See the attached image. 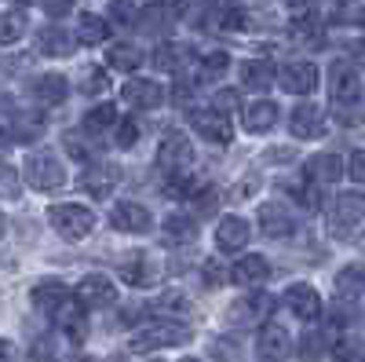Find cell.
<instances>
[{
    "mask_svg": "<svg viewBox=\"0 0 365 362\" xmlns=\"http://www.w3.org/2000/svg\"><path fill=\"white\" fill-rule=\"evenodd\" d=\"M165 238H168V241H182V246H190V241L197 238V223H194V216H187V213H172V216L165 220Z\"/></svg>",
    "mask_w": 365,
    "mask_h": 362,
    "instance_id": "30",
    "label": "cell"
},
{
    "mask_svg": "<svg viewBox=\"0 0 365 362\" xmlns=\"http://www.w3.org/2000/svg\"><path fill=\"white\" fill-rule=\"evenodd\" d=\"M220 267H223V263H216V260H208V263H205V282H212V286H220L223 278H230V275H223Z\"/></svg>",
    "mask_w": 365,
    "mask_h": 362,
    "instance_id": "49",
    "label": "cell"
},
{
    "mask_svg": "<svg viewBox=\"0 0 365 362\" xmlns=\"http://www.w3.org/2000/svg\"><path fill=\"white\" fill-rule=\"evenodd\" d=\"M329 92H332V99H358V92H361L358 66L347 63V59H336L329 66Z\"/></svg>",
    "mask_w": 365,
    "mask_h": 362,
    "instance_id": "14",
    "label": "cell"
},
{
    "mask_svg": "<svg viewBox=\"0 0 365 362\" xmlns=\"http://www.w3.org/2000/svg\"><path fill=\"white\" fill-rule=\"evenodd\" d=\"M182 362H201V358H182Z\"/></svg>",
    "mask_w": 365,
    "mask_h": 362,
    "instance_id": "55",
    "label": "cell"
},
{
    "mask_svg": "<svg viewBox=\"0 0 365 362\" xmlns=\"http://www.w3.org/2000/svg\"><path fill=\"white\" fill-rule=\"evenodd\" d=\"M135 143H139V125H135L132 117H125V121H120V125H117V146L132 150Z\"/></svg>",
    "mask_w": 365,
    "mask_h": 362,
    "instance_id": "42",
    "label": "cell"
},
{
    "mask_svg": "<svg viewBox=\"0 0 365 362\" xmlns=\"http://www.w3.org/2000/svg\"><path fill=\"white\" fill-rule=\"evenodd\" d=\"M278 117H282V110H278V103H270V99H256V103H249L245 106V129L249 132H270L274 125H278Z\"/></svg>",
    "mask_w": 365,
    "mask_h": 362,
    "instance_id": "25",
    "label": "cell"
},
{
    "mask_svg": "<svg viewBox=\"0 0 365 362\" xmlns=\"http://www.w3.org/2000/svg\"><path fill=\"white\" fill-rule=\"evenodd\" d=\"M340 4H347V0H340Z\"/></svg>",
    "mask_w": 365,
    "mask_h": 362,
    "instance_id": "56",
    "label": "cell"
},
{
    "mask_svg": "<svg viewBox=\"0 0 365 362\" xmlns=\"http://www.w3.org/2000/svg\"><path fill=\"white\" fill-rule=\"evenodd\" d=\"M358 26H361V29H365V8H361V11H358Z\"/></svg>",
    "mask_w": 365,
    "mask_h": 362,
    "instance_id": "53",
    "label": "cell"
},
{
    "mask_svg": "<svg viewBox=\"0 0 365 362\" xmlns=\"http://www.w3.org/2000/svg\"><path fill=\"white\" fill-rule=\"evenodd\" d=\"M212 355L223 362H241V344L230 337H220V341H212Z\"/></svg>",
    "mask_w": 365,
    "mask_h": 362,
    "instance_id": "41",
    "label": "cell"
},
{
    "mask_svg": "<svg viewBox=\"0 0 365 362\" xmlns=\"http://www.w3.org/2000/svg\"><path fill=\"white\" fill-rule=\"evenodd\" d=\"M117 275L125 278L128 286H135V289H150L161 278V267L154 263V256H146V253H128L125 260H120Z\"/></svg>",
    "mask_w": 365,
    "mask_h": 362,
    "instance_id": "8",
    "label": "cell"
},
{
    "mask_svg": "<svg viewBox=\"0 0 365 362\" xmlns=\"http://www.w3.org/2000/svg\"><path fill=\"white\" fill-rule=\"evenodd\" d=\"M227 66H230V55H227V51H208V55H201L197 77H201V81H220V77L227 74Z\"/></svg>",
    "mask_w": 365,
    "mask_h": 362,
    "instance_id": "35",
    "label": "cell"
},
{
    "mask_svg": "<svg viewBox=\"0 0 365 362\" xmlns=\"http://www.w3.org/2000/svg\"><path fill=\"white\" fill-rule=\"evenodd\" d=\"M256 351L267 358V362H289L292 358V337L285 333L282 326H259L256 333Z\"/></svg>",
    "mask_w": 365,
    "mask_h": 362,
    "instance_id": "10",
    "label": "cell"
},
{
    "mask_svg": "<svg viewBox=\"0 0 365 362\" xmlns=\"http://www.w3.org/2000/svg\"><path fill=\"white\" fill-rule=\"evenodd\" d=\"M22 194V183H19V172L11 165L0 161V198H19Z\"/></svg>",
    "mask_w": 365,
    "mask_h": 362,
    "instance_id": "39",
    "label": "cell"
},
{
    "mask_svg": "<svg viewBox=\"0 0 365 362\" xmlns=\"http://www.w3.org/2000/svg\"><path fill=\"white\" fill-rule=\"evenodd\" d=\"M329 220H332V227H354V223H361L365 220V198L358 194V191H347V194H340L336 201H332V213H329Z\"/></svg>",
    "mask_w": 365,
    "mask_h": 362,
    "instance_id": "21",
    "label": "cell"
},
{
    "mask_svg": "<svg viewBox=\"0 0 365 362\" xmlns=\"http://www.w3.org/2000/svg\"><path fill=\"white\" fill-rule=\"evenodd\" d=\"M117 165H106V161H96L81 172V187L91 194V198H106L113 187H117Z\"/></svg>",
    "mask_w": 365,
    "mask_h": 362,
    "instance_id": "20",
    "label": "cell"
},
{
    "mask_svg": "<svg viewBox=\"0 0 365 362\" xmlns=\"http://www.w3.org/2000/svg\"><path fill=\"white\" fill-rule=\"evenodd\" d=\"M194 161V146H190V139L182 136V132H165V139H161V146H158V165L165 169V172H182Z\"/></svg>",
    "mask_w": 365,
    "mask_h": 362,
    "instance_id": "7",
    "label": "cell"
},
{
    "mask_svg": "<svg viewBox=\"0 0 365 362\" xmlns=\"http://www.w3.org/2000/svg\"><path fill=\"white\" fill-rule=\"evenodd\" d=\"M154 362H158V358H154Z\"/></svg>",
    "mask_w": 365,
    "mask_h": 362,
    "instance_id": "57",
    "label": "cell"
},
{
    "mask_svg": "<svg viewBox=\"0 0 365 362\" xmlns=\"http://www.w3.org/2000/svg\"><path fill=\"white\" fill-rule=\"evenodd\" d=\"M187 59H190V48H182V44H158L154 48V66L158 70H179V66H187Z\"/></svg>",
    "mask_w": 365,
    "mask_h": 362,
    "instance_id": "31",
    "label": "cell"
},
{
    "mask_svg": "<svg viewBox=\"0 0 365 362\" xmlns=\"http://www.w3.org/2000/svg\"><path fill=\"white\" fill-rule=\"evenodd\" d=\"M113 125H117V106H110V103H103V106L84 114V132H96L99 136V132H106Z\"/></svg>",
    "mask_w": 365,
    "mask_h": 362,
    "instance_id": "34",
    "label": "cell"
},
{
    "mask_svg": "<svg viewBox=\"0 0 365 362\" xmlns=\"http://www.w3.org/2000/svg\"><path fill=\"white\" fill-rule=\"evenodd\" d=\"M73 300H77V293H70L63 282H37V286H34V304H37L44 315H51V318L63 315Z\"/></svg>",
    "mask_w": 365,
    "mask_h": 362,
    "instance_id": "12",
    "label": "cell"
},
{
    "mask_svg": "<svg viewBox=\"0 0 365 362\" xmlns=\"http://www.w3.org/2000/svg\"><path fill=\"white\" fill-rule=\"evenodd\" d=\"M351 176L358 179V183H365V150H354V158H351Z\"/></svg>",
    "mask_w": 365,
    "mask_h": 362,
    "instance_id": "50",
    "label": "cell"
},
{
    "mask_svg": "<svg viewBox=\"0 0 365 362\" xmlns=\"http://www.w3.org/2000/svg\"><path fill=\"white\" fill-rule=\"evenodd\" d=\"M336 293H340L344 300H358V296L365 293V267H358V263L344 267L340 275H336Z\"/></svg>",
    "mask_w": 365,
    "mask_h": 362,
    "instance_id": "29",
    "label": "cell"
},
{
    "mask_svg": "<svg viewBox=\"0 0 365 362\" xmlns=\"http://www.w3.org/2000/svg\"><path fill=\"white\" fill-rule=\"evenodd\" d=\"M158 8L165 11V19H168V22H175V19H182V15H187L190 0H158Z\"/></svg>",
    "mask_w": 365,
    "mask_h": 362,
    "instance_id": "46",
    "label": "cell"
},
{
    "mask_svg": "<svg viewBox=\"0 0 365 362\" xmlns=\"http://www.w3.org/2000/svg\"><path fill=\"white\" fill-rule=\"evenodd\" d=\"M37 48L44 55H70L77 48V37H70L63 26H44L37 29Z\"/></svg>",
    "mask_w": 365,
    "mask_h": 362,
    "instance_id": "28",
    "label": "cell"
},
{
    "mask_svg": "<svg viewBox=\"0 0 365 362\" xmlns=\"http://www.w3.org/2000/svg\"><path fill=\"white\" fill-rule=\"evenodd\" d=\"M81 88H84L88 96H99V92H106V88H110V81H106L103 70H88L84 81H81Z\"/></svg>",
    "mask_w": 365,
    "mask_h": 362,
    "instance_id": "44",
    "label": "cell"
},
{
    "mask_svg": "<svg viewBox=\"0 0 365 362\" xmlns=\"http://www.w3.org/2000/svg\"><path fill=\"white\" fill-rule=\"evenodd\" d=\"M249 238H252V227L245 216H223L220 227H216V246L223 253H241L249 246Z\"/></svg>",
    "mask_w": 365,
    "mask_h": 362,
    "instance_id": "18",
    "label": "cell"
},
{
    "mask_svg": "<svg viewBox=\"0 0 365 362\" xmlns=\"http://www.w3.org/2000/svg\"><path fill=\"white\" fill-rule=\"evenodd\" d=\"M4 231H8V220H4V213H0V238H4Z\"/></svg>",
    "mask_w": 365,
    "mask_h": 362,
    "instance_id": "52",
    "label": "cell"
},
{
    "mask_svg": "<svg viewBox=\"0 0 365 362\" xmlns=\"http://www.w3.org/2000/svg\"><path fill=\"white\" fill-rule=\"evenodd\" d=\"M106 63H110L113 70L132 74V70H139V66L146 63V55H143V48L132 44V41H117V44H110V51H106Z\"/></svg>",
    "mask_w": 365,
    "mask_h": 362,
    "instance_id": "27",
    "label": "cell"
},
{
    "mask_svg": "<svg viewBox=\"0 0 365 362\" xmlns=\"http://www.w3.org/2000/svg\"><path fill=\"white\" fill-rule=\"evenodd\" d=\"M230 278L237 286H263L270 278V260L259 256V253H249V256H241L234 267H230Z\"/></svg>",
    "mask_w": 365,
    "mask_h": 362,
    "instance_id": "22",
    "label": "cell"
},
{
    "mask_svg": "<svg viewBox=\"0 0 365 362\" xmlns=\"http://www.w3.org/2000/svg\"><path fill=\"white\" fill-rule=\"evenodd\" d=\"M113 19L117 22H139V4L135 0H113Z\"/></svg>",
    "mask_w": 365,
    "mask_h": 362,
    "instance_id": "45",
    "label": "cell"
},
{
    "mask_svg": "<svg viewBox=\"0 0 365 362\" xmlns=\"http://www.w3.org/2000/svg\"><path fill=\"white\" fill-rule=\"evenodd\" d=\"M270 311H274V296L270 293H249V296H241L237 304H230V311H227V318L237 326H263L267 318H270Z\"/></svg>",
    "mask_w": 365,
    "mask_h": 362,
    "instance_id": "6",
    "label": "cell"
},
{
    "mask_svg": "<svg viewBox=\"0 0 365 362\" xmlns=\"http://www.w3.org/2000/svg\"><path fill=\"white\" fill-rule=\"evenodd\" d=\"M106 37H110L106 19H99V15H81V22H77V41H81V44H103Z\"/></svg>",
    "mask_w": 365,
    "mask_h": 362,
    "instance_id": "33",
    "label": "cell"
},
{
    "mask_svg": "<svg viewBox=\"0 0 365 362\" xmlns=\"http://www.w3.org/2000/svg\"><path fill=\"white\" fill-rule=\"evenodd\" d=\"M208 26L216 34H241L245 29V8H241V0H208Z\"/></svg>",
    "mask_w": 365,
    "mask_h": 362,
    "instance_id": "9",
    "label": "cell"
},
{
    "mask_svg": "<svg viewBox=\"0 0 365 362\" xmlns=\"http://www.w3.org/2000/svg\"><path fill=\"white\" fill-rule=\"evenodd\" d=\"M48 223L70 238V241H81L91 227H96V213H91L88 205H77V201H66V205H51L48 208Z\"/></svg>",
    "mask_w": 365,
    "mask_h": 362,
    "instance_id": "2",
    "label": "cell"
},
{
    "mask_svg": "<svg viewBox=\"0 0 365 362\" xmlns=\"http://www.w3.org/2000/svg\"><path fill=\"white\" fill-rule=\"evenodd\" d=\"M322 355H329V341H325V333H322V329H307V333L299 337V358L314 362V358H322Z\"/></svg>",
    "mask_w": 365,
    "mask_h": 362,
    "instance_id": "38",
    "label": "cell"
},
{
    "mask_svg": "<svg viewBox=\"0 0 365 362\" xmlns=\"http://www.w3.org/2000/svg\"><path fill=\"white\" fill-rule=\"evenodd\" d=\"M190 125L201 139L216 143V146H227L234 139V125L227 121V114L220 106H205V110H190Z\"/></svg>",
    "mask_w": 365,
    "mask_h": 362,
    "instance_id": "4",
    "label": "cell"
},
{
    "mask_svg": "<svg viewBox=\"0 0 365 362\" xmlns=\"http://www.w3.org/2000/svg\"><path fill=\"white\" fill-rule=\"evenodd\" d=\"M110 223H113L117 231L143 234V231H150L154 216H150V208L139 205V201H117V205H113V213H110Z\"/></svg>",
    "mask_w": 365,
    "mask_h": 362,
    "instance_id": "15",
    "label": "cell"
},
{
    "mask_svg": "<svg viewBox=\"0 0 365 362\" xmlns=\"http://www.w3.org/2000/svg\"><path fill=\"white\" fill-rule=\"evenodd\" d=\"M303 176H307V183H322V187L336 183L344 176V161H340V154H314L303 165Z\"/></svg>",
    "mask_w": 365,
    "mask_h": 362,
    "instance_id": "24",
    "label": "cell"
},
{
    "mask_svg": "<svg viewBox=\"0 0 365 362\" xmlns=\"http://www.w3.org/2000/svg\"><path fill=\"white\" fill-rule=\"evenodd\" d=\"M259 227L267 238H289L296 231V213L289 205H278V201H267L259 208Z\"/></svg>",
    "mask_w": 365,
    "mask_h": 362,
    "instance_id": "17",
    "label": "cell"
},
{
    "mask_svg": "<svg viewBox=\"0 0 365 362\" xmlns=\"http://www.w3.org/2000/svg\"><path fill=\"white\" fill-rule=\"evenodd\" d=\"M29 355H34V362H58V344H55V337H37L34 348H29Z\"/></svg>",
    "mask_w": 365,
    "mask_h": 362,
    "instance_id": "40",
    "label": "cell"
},
{
    "mask_svg": "<svg viewBox=\"0 0 365 362\" xmlns=\"http://www.w3.org/2000/svg\"><path fill=\"white\" fill-rule=\"evenodd\" d=\"M329 355H332V362H365V344L358 337H340L329 348Z\"/></svg>",
    "mask_w": 365,
    "mask_h": 362,
    "instance_id": "36",
    "label": "cell"
},
{
    "mask_svg": "<svg viewBox=\"0 0 365 362\" xmlns=\"http://www.w3.org/2000/svg\"><path fill=\"white\" fill-rule=\"evenodd\" d=\"M125 103L128 106H135V110H158L161 103H165V88L158 84V81H146V77H135V81H128L125 84Z\"/></svg>",
    "mask_w": 365,
    "mask_h": 362,
    "instance_id": "19",
    "label": "cell"
},
{
    "mask_svg": "<svg viewBox=\"0 0 365 362\" xmlns=\"http://www.w3.org/2000/svg\"><path fill=\"white\" fill-rule=\"evenodd\" d=\"M285 304H289V311H292L299 322H314V318L322 315V296H318V289L307 286V282L289 286V289H285Z\"/></svg>",
    "mask_w": 365,
    "mask_h": 362,
    "instance_id": "11",
    "label": "cell"
},
{
    "mask_svg": "<svg viewBox=\"0 0 365 362\" xmlns=\"http://www.w3.org/2000/svg\"><path fill=\"white\" fill-rule=\"evenodd\" d=\"M278 84L292 96H311L318 88V66L307 63V59H289V63H282V70H278Z\"/></svg>",
    "mask_w": 365,
    "mask_h": 362,
    "instance_id": "5",
    "label": "cell"
},
{
    "mask_svg": "<svg viewBox=\"0 0 365 362\" xmlns=\"http://www.w3.org/2000/svg\"><path fill=\"white\" fill-rule=\"evenodd\" d=\"M41 8L51 15V19H63L73 11V0H41Z\"/></svg>",
    "mask_w": 365,
    "mask_h": 362,
    "instance_id": "47",
    "label": "cell"
},
{
    "mask_svg": "<svg viewBox=\"0 0 365 362\" xmlns=\"http://www.w3.org/2000/svg\"><path fill=\"white\" fill-rule=\"evenodd\" d=\"M241 103V96L234 92V88H220V92H216V106L220 110H230V106H237Z\"/></svg>",
    "mask_w": 365,
    "mask_h": 362,
    "instance_id": "48",
    "label": "cell"
},
{
    "mask_svg": "<svg viewBox=\"0 0 365 362\" xmlns=\"http://www.w3.org/2000/svg\"><path fill=\"white\" fill-rule=\"evenodd\" d=\"M26 34V15L22 11H0V44H15Z\"/></svg>",
    "mask_w": 365,
    "mask_h": 362,
    "instance_id": "37",
    "label": "cell"
},
{
    "mask_svg": "<svg viewBox=\"0 0 365 362\" xmlns=\"http://www.w3.org/2000/svg\"><path fill=\"white\" fill-rule=\"evenodd\" d=\"M289 132H292L296 139H318V136H325V114H322V106L299 103V106L292 110Z\"/></svg>",
    "mask_w": 365,
    "mask_h": 362,
    "instance_id": "16",
    "label": "cell"
},
{
    "mask_svg": "<svg viewBox=\"0 0 365 362\" xmlns=\"http://www.w3.org/2000/svg\"><path fill=\"white\" fill-rule=\"evenodd\" d=\"M19 4H41V0H19Z\"/></svg>",
    "mask_w": 365,
    "mask_h": 362,
    "instance_id": "54",
    "label": "cell"
},
{
    "mask_svg": "<svg viewBox=\"0 0 365 362\" xmlns=\"http://www.w3.org/2000/svg\"><path fill=\"white\" fill-rule=\"evenodd\" d=\"M63 146L70 150V158H77V161H88L91 158V143H84L77 132H66L63 136Z\"/></svg>",
    "mask_w": 365,
    "mask_h": 362,
    "instance_id": "43",
    "label": "cell"
},
{
    "mask_svg": "<svg viewBox=\"0 0 365 362\" xmlns=\"http://www.w3.org/2000/svg\"><path fill=\"white\" fill-rule=\"evenodd\" d=\"M26 183L34 191H55L66 183V169L63 161H58V154H51V150H34V154L26 158Z\"/></svg>",
    "mask_w": 365,
    "mask_h": 362,
    "instance_id": "1",
    "label": "cell"
},
{
    "mask_svg": "<svg viewBox=\"0 0 365 362\" xmlns=\"http://www.w3.org/2000/svg\"><path fill=\"white\" fill-rule=\"evenodd\" d=\"M29 92H34V99L44 103V106H58L70 96V81L63 74H41L34 84H29Z\"/></svg>",
    "mask_w": 365,
    "mask_h": 362,
    "instance_id": "23",
    "label": "cell"
},
{
    "mask_svg": "<svg viewBox=\"0 0 365 362\" xmlns=\"http://www.w3.org/2000/svg\"><path fill=\"white\" fill-rule=\"evenodd\" d=\"M150 311H154V315H168V318H182V315H190L194 308H190V300L187 296H182V293H161L158 300H154V304H150Z\"/></svg>",
    "mask_w": 365,
    "mask_h": 362,
    "instance_id": "32",
    "label": "cell"
},
{
    "mask_svg": "<svg viewBox=\"0 0 365 362\" xmlns=\"http://www.w3.org/2000/svg\"><path fill=\"white\" fill-rule=\"evenodd\" d=\"M190 341V329L172 326V322H158V326H146L128 341V351L135 355H150V351H161V348H179Z\"/></svg>",
    "mask_w": 365,
    "mask_h": 362,
    "instance_id": "3",
    "label": "cell"
},
{
    "mask_svg": "<svg viewBox=\"0 0 365 362\" xmlns=\"http://www.w3.org/2000/svg\"><path fill=\"white\" fill-rule=\"evenodd\" d=\"M73 293H77V300L84 308H110L117 300V289H113V282L106 275H84Z\"/></svg>",
    "mask_w": 365,
    "mask_h": 362,
    "instance_id": "13",
    "label": "cell"
},
{
    "mask_svg": "<svg viewBox=\"0 0 365 362\" xmlns=\"http://www.w3.org/2000/svg\"><path fill=\"white\" fill-rule=\"evenodd\" d=\"M11 355H15V348H11L8 341H0V362H8Z\"/></svg>",
    "mask_w": 365,
    "mask_h": 362,
    "instance_id": "51",
    "label": "cell"
},
{
    "mask_svg": "<svg viewBox=\"0 0 365 362\" xmlns=\"http://www.w3.org/2000/svg\"><path fill=\"white\" fill-rule=\"evenodd\" d=\"M237 77H241V84H245L249 92H267L270 81L278 77V74H274V66L267 63V59H245L241 70H237Z\"/></svg>",
    "mask_w": 365,
    "mask_h": 362,
    "instance_id": "26",
    "label": "cell"
}]
</instances>
